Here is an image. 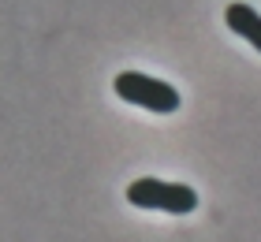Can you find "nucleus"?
Listing matches in <instances>:
<instances>
[{"label": "nucleus", "mask_w": 261, "mask_h": 242, "mask_svg": "<svg viewBox=\"0 0 261 242\" xmlns=\"http://www.w3.org/2000/svg\"><path fill=\"white\" fill-rule=\"evenodd\" d=\"M127 201L135 209H161L172 216H187L198 209V194L187 183H164V179H135L127 186Z\"/></svg>", "instance_id": "1"}, {"label": "nucleus", "mask_w": 261, "mask_h": 242, "mask_svg": "<svg viewBox=\"0 0 261 242\" xmlns=\"http://www.w3.org/2000/svg\"><path fill=\"white\" fill-rule=\"evenodd\" d=\"M116 97L135 108H149V112H161L168 116L179 108V93H175V86H168V82L161 78H149L142 75V71H123V75H116Z\"/></svg>", "instance_id": "2"}, {"label": "nucleus", "mask_w": 261, "mask_h": 242, "mask_svg": "<svg viewBox=\"0 0 261 242\" xmlns=\"http://www.w3.org/2000/svg\"><path fill=\"white\" fill-rule=\"evenodd\" d=\"M224 22L239 34V38H246L257 52H261V15L250 8V4H228V11H224Z\"/></svg>", "instance_id": "3"}]
</instances>
